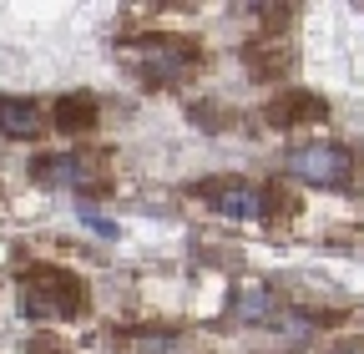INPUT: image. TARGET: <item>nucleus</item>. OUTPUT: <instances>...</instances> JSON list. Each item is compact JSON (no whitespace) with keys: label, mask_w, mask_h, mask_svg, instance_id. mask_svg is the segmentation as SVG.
I'll return each instance as SVG.
<instances>
[{"label":"nucleus","mask_w":364,"mask_h":354,"mask_svg":"<svg viewBox=\"0 0 364 354\" xmlns=\"http://www.w3.org/2000/svg\"><path fill=\"white\" fill-rule=\"evenodd\" d=\"M97 97H91V92H71V97H61L56 102V127L61 132H86L91 122H97Z\"/></svg>","instance_id":"nucleus-10"},{"label":"nucleus","mask_w":364,"mask_h":354,"mask_svg":"<svg viewBox=\"0 0 364 354\" xmlns=\"http://www.w3.org/2000/svg\"><path fill=\"white\" fill-rule=\"evenodd\" d=\"M21 314L36 324L76 319L86 314V284L71 269H56V263H31L21 274Z\"/></svg>","instance_id":"nucleus-1"},{"label":"nucleus","mask_w":364,"mask_h":354,"mask_svg":"<svg viewBox=\"0 0 364 354\" xmlns=\"http://www.w3.org/2000/svg\"><path fill=\"white\" fill-rule=\"evenodd\" d=\"M31 354H71V349H56L51 339H31Z\"/></svg>","instance_id":"nucleus-13"},{"label":"nucleus","mask_w":364,"mask_h":354,"mask_svg":"<svg viewBox=\"0 0 364 354\" xmlns=\"http://www.w3.org/2000/svg\"><path fill=\"white\" fill-rule=\"evenodd\" d=\"M198 198H208L213 213H223V218H263L268 213V198L253 183H243V177H218V183H203Z\"/></svg>","instance_id":"nucleus-3"},{"label":"nucleus","mask_w":364,"mask_h":354,"mask_svg":"<svg viewBox=\"0 0 364 354\" xmlns=\"http://www.w3.org/2000/svg\"><path fill=\"white\" fill-rule=\"evenodd\" d=\"M193 61V51H182V46H167V36L157 41V46H147V61H142V76L152 81V86H167V81H177L182 76V66Z\"/></svg>","instance_id":"nucleus-5"},{"label":"nucleus","mask_w":364,"mask_h":354,"mask_svg":"<svg viewBox=\"0 0 364 354\" xmlns=\"http://www.w3.org/2000/svg\"><path fill=\"white\" fill-rule=\"evenodd\" d=\"M81 218H86V223L97 228L102 238H117V223H112V218H102V213H91V208H81Z\"/></svg>","instance_id":"nucleus-11"},{"label":"nucleus","mask_w":364,"mask_h":354,"mask_svg":"<svg viewBox=\"0 0 364 354\" xmlns=\"http://www.w3.org/2000/svg\"><path fill=\"white\" fill-rule=\"evenodd\" d=\"M36 177H41V183H51V188H71V193H97L102 188L97 167H91L86 157H41Z\"/></svg>","instance_id":"nucleus-4"},{"label":"nucleus","mask_w":364,"mask_h":354,"mask_svg":"<svg viewBox=\"0 0 364 354\" xmlns=\"http://www.w3.org/2000/svg\"><path fill=\"white\" fill-rule=\"evenodd\" d=\"M36 127H41L36 102H26V97H0V137L26 142V137H36Z\"/></svg>","instance_id":"nucleus-6"},{"label":"nucleus","mask_w":364,"mask_h":354,"mask_svg":"<svg viewBox=\"0 0 364 354\" xmlns=\"http://www.w3.org/2000/svg\"><path fill=\"white\" fill-rule=\"evenodd\" d=\"M279 324H284V334H289V339H304V334H309V324H304V314H284Z\"/></svg>","instance_id":"nucleus-12"},{"label":"nucleus","mask_w":364,"mask_h":354,"mask_svg":"<svg viewBox=\"0 0 364 354\" xmlns=\"http://www.w3.org/2000/svg\"><path fill=\"white\" fill-rule=\"evenodd\" d=\"M289 172L309 188H344L354 177V157L339 142H304L289 152Z\"/></svg>","instance_id":"nucleus-2"},{"label":"nucleus","mask_w":364,"mask_h":354,"mask_svg":"<svg viewBox=\"0 0 364 354\" xmlns=\"http://www.w3.org/2000/svg\"><path fill=\"white\" fill-rule=\"evenodd\" d=\"M228 314H233L238 324H268V314H273L268 284H238V294L228 299Z\"/></svg>","instance_id":"nucleus-7"},{"label":"nucleus","mask_w":364,"mask_h":354,"mask_svg":"<svg viewBox=\"0 0 364 354\" xmlns=\"http://www.w3.org/2000/svg\"><path fill=\"white\" fill-rule=\"evenodd\" d=\"M263 117H268L273 127H299V122H309V117H324V102L309 97V92H289V97H279V102H268Z\"/></svg>","instance_id":"nucleus-8"},{"label":"nucleus","mask_w":364,"mask_h":354,"mask_svg":"<svg viewBox=\"0 0 364 354\" xmlns=\"http://www.w3.org/2000/svg\"><path fill=\"white\" fill-rule=\"evenodd\" d=\"M122 349L127 354H188V339L172 329H127Z\"/></svg>","instance_id":"nucleus-9"}]
</instances>
